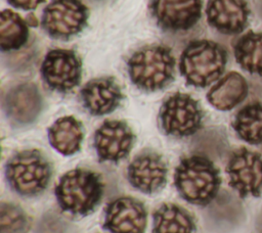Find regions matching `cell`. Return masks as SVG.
<instances>
[{"instance_id": "cell-1", "label": "cell", "mask_w": 262, "mask_h": 233, "mask_svg": "<svg viewBox=\"0 0 262 233\" xmlns=\"http://www.w3.org/2000/svg\"><path fill=\"white\" fill-rule=\"evenodd\" d=\"M174 183L186 201L207 205L218 195L221 179L218 169L207 157L191 155L181 159L175 170Z\"/></svg>"}, {"instance_id": "cell-16", "label": "cell", "mask_w": 262, "mask_h": 233, "mask_svg": "<svg viewBox=\"0 0 262 233\" xmlns=\"http://www.w3.org/2000/svg\"><path fill=\"white\" fill-rule=\"evenodd\" d=\"M84 107L93 115H103L115 110L123 93L119 84L112 77H102L89 81L81 90Z\"/></svg>"}, {"instance_id": "cell-6", "label": "cell", "mask_w": 262, "mask_h": 233, "mask_svg": "<svg viewBox=\"0 0 262 233\" xmlns=\"http://www.w3.org/2000/svg\"><path fill=\"white\" fill-rule=\"evenodd\" d=\"M160 121L166 134L174 137H187L201 128L203 111L199 102L190 95L177 92L163 103Z\"/></svg>"}, {"instance_id": "cell-24", "label": "cell", "mask_w": 262, "mask_h": 233, "mask_svg": "<svg viewBox=\"0 0 262 233\" xmlns=\"http://www.w3.org/2000/svg\"><path fill=\"white\" fill-rule=\"evenodd\" d=\"M0 225L1 233H26L29 228V220L26 213L19 206L2 202Z\"/></svg>"}, {"instance_id": "cell-9", "label": "cell", "mask_w": 262, "mask_h": 233, "mask_svg": "<svg viewBox=\"0 0 262 233\" xmlns=\"http://www.w3.org/2000/svg\"><path fill=\"white\" fill-rule=\"evenodd\" d=\"M41 74L50 89L67 93L79 85L82 63L75 51L53 49L46 54L41 65Z\"/></svg>"}, {"instance_id": "cell-8", "label": "cell", "mask_w": 262, "mask_h": 233, "mask_svg": "<svg viewBox=\"0 0 262 233\" xmlns=\"http://www.w3.org/2000/svg\"><path fill=\"white\" fill-rule=\"evenodd\" d=\"M230 186L242 197L262 193V155L247 148L235 150L226 166Z\"/></svg>"}, {"instance_id": "cell-4", "label": "cell", "mask_w": 262, "mask_h": 233, "mask_svg": "<svg viewBox=\"0 0 262 233\" xmlns=\"http://www.w3.org/2000/svg\"><path fill=\"white\" fill-rule=\"evenodd\" d=\"M103 194L100 177L89 170L76 169L66 173L55 187L59 206L75 216L91 213Z\"/></svg>"}, {"instance_id": "cell-22", "label": "cell", "mask_w": 262, "mask_h": 233, "mask_svg": "<svg viewBox=\"0 0 262 233\" xmlns=\"http://www.w3.org/2000/svg\"><path fill=\"white\" fill-rule=\"evenodd\" d=\"M232 128L237 136L250 143H262V103L253 102L243 107L234 116Z\"/></svg>"}, {"instance_id": "cell-2", "label": "cell", "mask_w": 262, "mask_h": 233, "mask_svg": "<svg viewBox=\"0 0 262 233\" xmlns=\"http://www.w3.org/2000/svg\"><path fill=\"white\" fill-rule=\"evenodd\" d=\"M227 61L224 48L210 40L190 42L180 56L179 71L190 86L204 88L223 73Z\"/></svg>"}, {"instance_id": "cell-14", "label": "cell", "mask_w": 262, "mask_h": 233, "mask_svg": "<svg viewBox=\"0 0 262 233\" xmlns=\"http://www.w3.org/2000/svg\"><path fill=\"white\" fill-rule=\"evenodd\" d=\"M167 174L166 162L155 152H143L137 155L127 170L129 183L143 193H154L164 187Z\"/></svg>"}, {"instance_id": "cell-25", "label": "cell", "mask_w": 262, "mask_h": 233, "mask_svg": "<svg viewBox=\"0 0 262 233\" xmlns=\"http://www.w3.org/2000/svg\"><path fill=\"white\" fill-rule=\"evenodd\" d=\"M10 5L20 8L24 10H32L35 9L39 4L44 2L45 0H7Z\"/></svg>"}, {"instance_id": "cell-11", "label": "cell", "mask_w": 262, "mask_h": 233, "mask_svg": "<svg viewBox=\"0 0 262 233\" xmlns=\"http://www.w3.org/2000/svg\"><path fill=\"white\" fill-rule=\"evenodd\" d=\"M134 134L123 121H105L94 134V147L101 161L118 162L134 143Z\"/></svg>"}, {"instance_id": "cell-10", "label": "cell", "mask_w": 262, "mask_h": 233, "mask_svg": "<svg viewBox=\"0 0 262 233\" xmlns=\"http://www.w3.org/2000/svg\"><path fill=\"white\" fill-rule=\"evenodd\" d=\"M149 9L162 29L186 31L201 18L202 0H150Z\"/></svg>"}, {"instance_id": "cell-19", "label": "cell", "mask_w": 262, "mask_h": 233, "mask_svg": "<svg viewBox=\"0 0 262 233\" xmlns=\"http://www.w3.org/2000/svg\"><path fill=\"white\" fill-rule=\"evenodd\" d=\"M193 217L182 206L165 203L154 213L152 233H194Z\"/></svg>"}, {"instance_id": "cell-23", "label": "cell", "mask_w": 262, "mask_h": 233, "mask_svg": "<svg viewBox=\"0 0 262 233\" xmlns=\"http://www.w3.org/2000/svg\"><path fill=\"white\" fill-rule=\"evenodd\" d=\"M29 37L27 21L10 9L1 12L0 45L3 51L16 50L23 47Z\"/></svg>"}, {"instance_id": "cell-5", "label": "cell", "mask_w": 262, "mask_h": 233, "mask_svg": "<svg viewBox=\"0 0 262 233\" xmlns=\"http://www.w3.org/2000/svg\"><path fill=\"white\" fill-rule=\"evenodd\" d=\"M5 173L15 192L23 196H35L46 189L51 178V167L39 150L27 149L7 161Z\"/></svg>"}, {"instance_id": "cell-7", "label": "cell", "mask_w": 262, "mask_h": 233, "mask_svg": "<svg viewBox=\"0 0 262 233\" xmlns=\"http://www.w3.org/2000/svg\"><path fill=\"white\" fill-rule=\"evenodd\" d=\"M88 9L80 0H52L44 9L41 25L53 38L68 40L87 25Z\"/></svg>"}, {"instance_id": "cell-17", "label": "cell", "mask_w": 262, "mask_h": 233, "mask_svg": "<svg viewBox=\"0 0 262 233\" xmlns=\"http://www.w3.org/2000/svg\"><path fill=\"white\" fill-rule=\"evenodd\" d=\"M248 83L236 72H230L221 78L208 92L207 98L212 106L219 110H230L248 95Z\"/></svg>"}, {"instance_id": "cell-21", "label": "cell", "mask_w": 262, "mask_h": 233, "mask_svg": "<svg viewBox=\"0 0 262 233\" xmlns=\"http://www.w3.org/2000/svg\"><path fill=\"white\" fill-rule=\"evenodd\" d=\"M233 50L242 68L262 76V33L248 32L235 42Z\"/></svg>"}, {"instance_id": "cell-3", "label": "cell", "mask_w": 262, "mask_h": 233, "mask_svg": "<svg viewBox=\"0 0 262 233\" xmlns=\"http://www.w3.org/2000/svg\"><path fill=\"white\" fill-rule=\"evenodd\" d=\"M175 58L162 45L143 47L127 61L130 80L139 89L152 92L165 88L174 78Z\"/></svg>"}, {"instance_id": "cell-18", "label": "cell", "mask_w": 262, "mask_h": 233, "mask_svg": "<svg viewBox=\"0 0 262 233\" xmlns=\"http://www.w3.org/2000/svg\"><path fill=\"white\" fill-rule=\"evenodd\" d=\"M49 142L54 149L64 155L79 151L84 133L81 123L74 116H62L48 130Z\"/></svg>"}, {"instance_id": "cell-20", "label": "cell", "mask_w": 262, "mask_h": 233, "mask_svg": "<svg viewBox=\"0 0 262 233\" xmlns=\"http://www.w3.org/2000/svg\"><path fill=\"white\" fill-rule=\"evenodd\" d=\"M206 214L208 226L217 231H227L236 226L242 217V205L233 196L224 192L210 202Z\"/></svg>"}, {"instance_id": "cell-12", "label": "cell", "mask_w": 262, "mask_h": 233, "mask_svg": "<svg viewBox=\"0 0 262 233\" xmlns=\"http://www.w3.org/2000/svg\"><path fill=\"white\" fill-rule=\"evenodd\" d=\"M147 213L144 205L132 197L111 201L104 214V228L111 233H143Z\"/></svg>"}, {"instance_id": "cell-15", "label": "cell", "mask_w": 262, "mask_h": 233, "mask_svg": "<svg viewBox=\"0 0 262 233\" xmlns=\"http://www.w3.org/2000/svg\"><path fill=\"white\" fill-rule=\"evenodd\" d=\"M206 15L209 25L219 33L235 35L246 29L250 9L246 0H209Z\"/></svg>"}, {"instance_id": "cell-13", "label": "cell", "mask_w": 262, "mask_h": 233, "mask_svg": "<svg viewBox=\"0 0 262 233\" xmlns=\"http://www.w3.org/2000/svg\"><path fill=\"white\" fill-rule=\"evenodd\" d=\"M43 107V98L36 85L23 83L10 88L3 98V108L7 118L15 125L33 123Z\"/></svg>"}, {"instance_id": "cell-26", "label": "cell", "mask_w": 262, "mask_h": 233, "mask_svg": "<svg viewBox=\"0 0 262 233\" xmlns=\"http://www.w3.org/2000/svg\"><path fill=\"white\" fill-rule=\"evenodd\" d=\"M257 227L259 228L260 233H262V216H261V218H260V220H259V224L257 225Z\"/></svg>"}]
</instances>
